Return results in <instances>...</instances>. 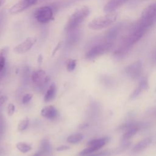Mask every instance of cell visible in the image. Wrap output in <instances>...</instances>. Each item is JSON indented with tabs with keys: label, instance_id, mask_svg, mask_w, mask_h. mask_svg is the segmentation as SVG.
Wrapping results in <instances>:
<instances>
[{
	"label": "cell",
	"instance_id": "obj_20",
	"mask_svg": "<svg viewBox=\"0 0 156 156\" xmlns=\"http://www.w3.org/2000/svg\"><path fill=\"white\" fill-rule=\"evenodd\" d=\"M51 150V146L48 140L44 139L40 144V153H48Z\"/></svg>",
	"mask_w": 156,
	"mask_h": 156
},
{
	"label": "cell",
	"instance_id": "obj_17",
	"mask_svg": "<svg viewBox=\"0 0 156 156\" xmlns=\"http://www.w3.org/2000/svg\"><path fill=\"white\" fill-rule=\"evenodd\" d=\"M16 149L21 153L25 154L32 150V146L26 142H18L16 144Z\"/></svg>",
	"mask_w": 156,
	"mask_h": 156
},
{
	"label": "cell",
	"instance_id": "obj_22",
	"mask_svg": "<svg viewBox=\"0 0 156 156\" xmlns=\"http://www.w3.org/2000/svg\"><path fill=\"white\" fill-rule=\"evenodd\" d=\"M29 120L27 118L21 120L18 124V130L19 131H23L26 130L29 125Z\"/></svg>",
	"mask_w": 156,
	"mask_h": 156
},
{
	"label": "cell",
	"instance_id": "obj_12",
	"mask_svg": "<svg viewBox=\"0 0 156 156\" xmlns=\"http://www.w3.org/2000/svg\"><path fill=\"white\" fill-rule=\"evenodd\" d=\"M41 115L48 119H54L58 116V111L57 109L52 105H47L44 107L41 112Z\"/></svg>",
	"mask_w": 156,
	"mask_h": 156
},
{
	"label": "cell",
	"instance_id": "obj_8",
	"mask_svg": "<svg viewBox=\"0 0 156 156\" xmlns=\"http://www.w3.org/2000/svg\"><path fill=\"white\" fill-rule=\"evenodd\" d=\"M36 41H37V39L35 37H27L22 43L16 46L14 48L13 51L15 52L17 54H21L26 53L32 48V46L35 44Z\"/></svg>",
	"mask_w": 156,
	"mask_h": 156
},
{
	"label": "cell",
	"instance_id": "obj_14",
	"mask_svg": "<svg viewBox=\"0 0 156 156\" xmlns=\"http://www.w3.org/2000/svg\"><path fill=\"white\" fill-rule=\"evenodd\" d=\"M122 28V24H118V25L115 26L114 27L110 29L106 33L105 37L107 41L112 42L116 39L118 35L120 32Z\"/></svg>",
	"mask_w": 156,
	"mask_h": 156
},
{
	"label": "cell",
	"instance_id": "obj_7",
	"mask_svg": "<svg viewBox=\"0 0 156 156\" xmlns=\"http://www.w3.org/2000/svg\"><path fill=\"white\" fill-rule=\"evenodd\" d=\"M37 2V0H20L9 9V12L10 14L20 13L28 7L36 4Z\"/></svg>",
	"mask_w": 156,
	"mask_h": 156
},
{
	"label": "cell",
	"instance_id": "obj_23",
	"mask_svg": "<svg viewBox=\"0 0 156 156\" xmlns=\"http://www.w3.org/2000/svg\"><path fill=\"white\" fill-rule=\"evenodd\" d=\"M138 87L143 91L145 90L148 89L149 88V82L148 80L146 77H144L142 79V80L138 84Z\"/></svg>",
	"mask_w": 156,
	"mask_h": 156
},
{
	"label": "cell",
	"instance_id": "obj_25",
	"mask_svg": "<svg viewBox=\"0 0 156 156\" xmlns=\"http://www.w3.org/2000/svg\"><path fill=\"white\" fill-rule=\"evenodd\" d=\"M32 97H33V94L31 93H27L24 94L22 98V102L23 104L28 103L29 101H30Z\"/></svg>",
	"mask_w": 156,
	"mask_h": 156
},
{
	"label": "cell",
	"instance_id": "obj_1",
	"mask_svg": "<svg viewBox=\"0 0 156 156\" xmlns=\"http://www.w3.org/2000/svg\"><path fill=\"white\" fill-rule=\"evenodd\" d=\"M90 13L89 7L85 5L76 9L68 19L65 24V29L68 32L74 30L89 15Z\"/></svg>",
	"mask_w": 156,
	"mask_h": 156
},
{
	"label": "cell",
	"instance_id": "obj_6",
	"mask_svg": "<svg viewBox=\"0 0 156 156\" xmlns=\"http://www.w3.org/2000/svg\"><path fill=\"white\" fill-rule=\"evenodd\" d=\"M35 19L41 23H47L53 18V12L49 6H43L37 9L34 12Z\"/></svg>",
	"mask_w": 156,
	"mask_h": 156
},
{
	"label": "cell",
	"instance_id": "obj_30",
	"mask_svg": "<svg viewBox=\"0 0 156 156\" xmlns=\"http://www.w3.org/2000/svg\"><path fill=\"white\" fill-rule=\"evenodd\" d=\"M43 59V55H42L41 54H40L39 56L38 57V59H37V61H38V62L39 64H41V63H42Z\"/></svg>",
	"mask_w": 156,
	"mask_h": 156
},
{
	"label": "cell",
	"instance_id": "obj_10",
	"mask_svg": "<svg viewBox=\"0 0 156 156\" xmlns=\"http://www.w3.org/2000/svg\"><path fill=\"white\" fill-rule=\"evenodd\" d=\"M31 77L33 82L38 85L47 83L50 80L49 77L46 75V72L41 69L34 71Z\"/></svg>",
	"mask_w": 156,
	"mask_h": 156
},
{
	"label": "cell",
	"instance_id": "obj_31",
	"mask_svg": "<svg viewBox=\"0 0 156 156\" xmlns=\"http://www.w3.org/2000/svg\"><path fill=\"white\" fill-rule=\"evenodd\" d=\"M5 2V0H0V7L3 5Z\"/></svg>",
	"mask_w": 156,
	"mask_h": 156
},
{
	"label": "cell",
	"instance_id": "obj_29",
	"mask_svg": "<svg viewBox=\"0 0 156 156\" xmlns=\"http://www.w3.org/2000/svg\"><path fill=\"white\" fill-rule=\"evenodd\" d=\"M8 98L5 95H2L0 96V106H1L2 104H4L6 101L7 100Z\"/></svg>",
	"mask_w": 156,
	"mask_h": 156
},
{
	"label": "cell",
	"instance_id": "obj_2",
	"mask_svg": "<svg viewBox=\"0 0 156 156\" xmlns=\"http://www.w3.org/2000/svg\"><path fill=\"white\" fill-rule=\"evenodd\" d=\"M156 22V2L147 6L142 12L139 21L136 23L141 27L148 29Z\"/></svg>",
	"mask_w": 156,
	"mask_h": 156
},
{
	"label": "cell",
	"instance_id": "obj_11",
	"mask_svg": "<svg viewBox=\"0 0 156 156\" xmlns=\"http://www.w3.org/2000/svg\"><path fill=\"white\" fill-rule=\"evenodd\" d=\"M130 0H110L104 6V10L107 13H112Z\"/></svg>",
	"mask_w": 156,
	"mask_h": 156
},
{
	"label": "cell",
	"instance_id": "obj_4",
	"mask_svg": "<svg viewBox=\"0 0 156 156\" xmlns=\"http://www.w3.org/2000/svg\"><path fill=\"white\" fill-rule=\"evenodd\" d=\"M113 43L107 41L105 43L97 44L91 48L86 54L85 57L88 60L94 59L98 57L106 52H108L112 48Z\"/></svg>",
	"mask_w": 156,
	"mask_h": 156
},
{
	"label": "cell",
	"instance_id": "obj_18",
	"mask_svg": "<svg viewBox=\"0 0 156 156\" xmlns=\"http://www.w3.org/2000/svg\"><path fill=\"white\" fill-rule=\"evenodd\" d=\"M83 135L80 133L73 134L67 137L66 141L71 144H77L83 139Z\"/></svg>",
	"mask_w": 156,
	"mask_h": 156
},
{
	"label": "cell",
	"instance_id": "obj_26",
	"mask_svg": "<svg viewBox=\"0 0 156 156\" xmlns=\"http://www.w3.org/2000/svg\"><path fill=\"white\" fill-rule=\"evenodd\" d=\"M110 154L109 152L107 151H101L97 153H92L87 156H108Z\"/></svg>",
	"mask_w": 156,
	"mask_h": 156
},
{
	"label": "cell",
	"instance_id": "obj_28",
	"mask_svg": "<svg viewBox=\"0 0 156 156\" xmlns=\"http://www.w3.org/2000/svg\"><path fill=\"white\" fill-rule=\"evenodd\" d=\"M62 44H63V41H59V42L58 43V44L56 45V46L55 47V48L54 49V50H53V51H52V55H54L57 52V51L59 49H60V48L62 47Z\"/></svg>",
	"mask_w": 156,
	"mask_h": 156
},
{
	"label": "cell",
	"instance_id": "obj_16",
	"mask_svg": "<svg viewBox=\"0 0 156 156\" xmlns=\"http://www.w3.org/2000/svg\"><path fill=\"white\" fill-rule=\"evenodd\" d=\"M9 48L4 47L0 49V73L3 70L5 64V58L8 53Z\"/></svg>",
	"mask_w": 156,
	"mask_h": 156
},
{
	"label": "cell",
	"instance_id": "obj_13",
	"mask_svg": "<svg viewBox=\"0 0 156 156\" xmlns=\"http://www.w3.org/2000/svg\"><path fill=\"white\" fill-rule=\"evenodd\" d=\"M152 138L151 137L145 138L138 142L132 148V152L133 153H138L146 149L152 143Z\"/></svg>",
	"mask_w": 156,
	"mask_h": 156
},
{
	"label": "cell",
	"instance_id": "obj_3",
	"mask_svg": "<svg viewBox=\"0 0 156 156\" xmlns=\"http://www.w3.org/2000/svg\"><path fill=\"white\" fill-rule=\"evenodd\" d=\"M116 18L117 14L116 13H109L93 19L88 23V27L92 30H101L113 24L116 21Z\"/></svg>",
	"mask_w": 156,
	"mask_h": 156
},
{
	"label": "cell",
	"instance_id": "obj_24",
	"mask_svg": "<svg viewBox=\"0 0 156 156\" xmlns=\"http://www.w3.org/2000/svg\"><path fill=\"white\" fill-rule=\"evenodd\" d=\"M15 105L12 103H10L8 106H7V114L9 115V116H12L14 113H15Z\"/></svg>",
	"mask_w": 156,
	"mask_h": 156
},
{
	"label": "cell",
	"instance_id": "obj_19",
	"mask_svg": "<svg viewBox=\"0 0 156 156\" xmlns=\"http://www.w3.org/2000/svg\"><path fill=\"white\" fill-rule=\"evenodd\" d=\"M138 128L136 126H132L129 127L126 132L124 133L122 136V138L124 140H129L132 136H133L138 131Z\"/></svg>",
	"mask_w": 156,
	"mask_h": 156
},
{
	"label": "cell",
	"instance_id": "obj_27",
	"mask_svg": "<svg viewBox=\"0 0 156 156\" xmlns=\"http://www.w3.org/2000/svg\"><path fill=\"white\" fill-rule=\"evenodd\" d=\"M70 149V147L67 146V145H62L60 146H58L56 147V151H65L69 150Z\"/></svg>",
	"mask_w": 156,
	"mask_h": 156
},
{
	"label": "cell",
	"instance_id": "obj_21",
	"mask_svg": "<svg viewBox=\"0 0 156 156\" xmlns=\"http://www.w3.org/2000/svg\"><path fill=\"white\" fill-rule=\"evenodd\" d=\"M77 60L73 58H69L66 62V68L68 72H72L76 68Z\"/></svg>",
	"mask_w": 156,
	"mask_h": 156
},
{
	"label": "cell",
	"instance_id": "obj_15",
	"mask_svg": "<svg viewBox=\"0 0 156 156\" xmlns=\"http://www.w3.org/2000/svg\"><path fill=\"white\" fill-rule=\"evenodd\" d=\"M56 96V85L54 83H52L47 91L45 93L44 96V101L45 102H49L52 101Z\"/></svg>",
	"mask_w": 156,
	"mask_h": 156
},
{
	"label": "cell",
	"instance_id": "obj_5",
	"mask_svg": "<svg viewBox=\"0 0 156 156\" xmlns=\"http://www.w3.org/2000/svg\"><path fill=\"white\" fill-rule=\"evenodd\" d=\"M107 138H101L98 139H94L89 141L87 143L88 147L85 148L79 154V156H87L92 153H94L102 147H103L107 143Z\"/></svg>",
	"mask_w": 156,
	"mask_h": 156
},
{
	"label": "cell",
	"instance_id": "obj_9",
	"mask_svg": "<svg viewBox=\"0 0 156 156\" xmlns=\"http://www.w3.org/2000/svg\"><path fill=\"white\" fill-rule=\"evenodd\" d=\"M125 71L126 74L132 79H137L141 74L142 72V63L140 61H136L128 65Z\"/></svg>",
	"mask_w": 156,
	"mask_h": 156
}]
</instances>
